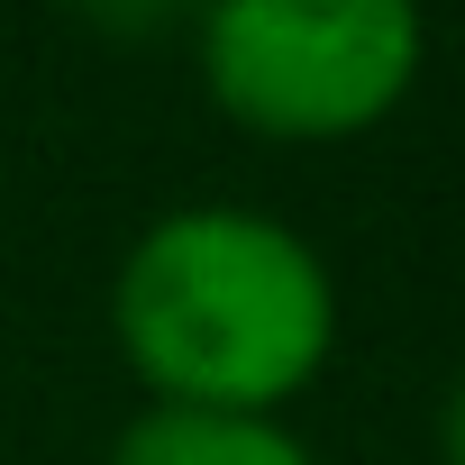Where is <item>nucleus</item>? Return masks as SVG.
Instances as JSON below:
<instances>
[{"mask_svg":"<svg viewBox=\"0 0 465 465\" xmlns=\"http://www.w3.org/2000/svg\"><path fill=\"white\" fill-rule=\"evenodd\" d=\"M438 465H465V374H456L447 401H438Z\"/></svg>","mask_w":465,"mask_h":465,"instance_id":"obj_5","label":"nucleus"},{"mask_svg":"<svg viewBox=\"0 0 465 465\" xmlns=\"http://www.w3.org/2000/svg\"><path fill=\"white\" fill-rule=\"evenodd\" d=\"M64 19H83L110 46H164L173 28L201 19V0H64Z\"/></svg>","mask_w":465,"mask_h":465,"instance_id":"obj_4","label":"nucleus"},{"mask_svg":"<svg viewBox=\"0 0 465 465\" xmlns=\"http://www.w3.org/2000/svg\"><path fill=\"white\" fill-rule=\"evenodd\" d=\"M101 465H320L311 438L292 420L265 411H183V401H146L137 420H119Z\"/></svg>","mask_w":465,"mask_h":465,"instance_id":"obj_3","label":"nucleus"},{"mask_svg":"<svg viewBox=\"0 0 465 465\" xmlns=\"http://www.w3.org/2000/svg\"><path fill=\"white\" fill-rule=\"evenodd\" d=\"M110 338L146 401L283 420V401H302L338 356V274L292 219L192 201L128 238Z\"/></svg>","mask_w":465,"mask_h":465,"instance_id":"obj_1","label":"nucleus"},{"mask_svg":"<svg viewBox=\"0 0 465 465\" xmlns=\"http://www.w3.org/2000/svg\"><path fill=\"white\" fill-rule=\"evenodd\" d=\"M192 64L228 128L265 146H347L420 92L429 10L420 0H201Z\"/></svg>","mask_w":465,"mask_h":465,"instance_id":"obj_2","label":"nucleus"}]
</instances>
